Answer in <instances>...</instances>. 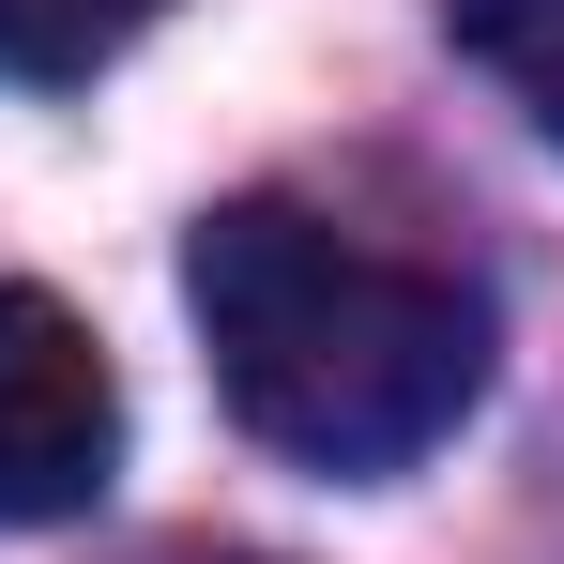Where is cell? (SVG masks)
<instances>
[{
  "mask_svg": "<svg viewBox=\"0 0 564 564\" xmlns=\"http://www.w3.org/2000/svg\"><path fill=\"white\" fill-rule=\"evenodd\" d=\"M153 15H169V0H0V77H15V93H77Z\"/></svg>",
  "mask_w": 564,
  "mask_h": 564,
  "instance_id": "3",
  "label": "cell"
},
{
  "mask_svg": "<svg viewBox=\"0 0 564 564\" xmlns=\"http://www.w3.org/2000/svg\"><path fill=\"white\" fill-rule=\"evenodd\" d=\"M107 473H122V367L62 290L0 275V519L46 534V519H93Z\"/></svg>",
  "mask_w": 564,
  "mask_h": 564,
  "instance_id": "2",
  "label": "cell"
},
{
  "mask_svg": "<svg viewBox=\"0 0 564 564\" xmlns=\"http://www.w3.org/2000/svg\"><path fill=\"white\" fill-rule=\"evenodd\" d=\"M184 305L229 412L305 473H397L488 397V305L427 260H381L305 198H229L184 245Z\"/></svg>",
  "mask_w": 564,
  "mask_h": 564,
  "instance_id": "1",
  "label": "cell"
},
{
  "mask_svg": "<svg viewBox=\"0 0 564 564\" xmlns=\"http://www.w3.org/2000/svg\"><path fill=\"white\" fill-rule=\"evenodd\" d=\"M443 31H458L519 107H534V138L564 153V0H443Z\"/></svg>",
  "mask_w": 564,
  "mask_h": 564,
  "instance_id": "4",
  "label": "cell"
}]
</instances>
